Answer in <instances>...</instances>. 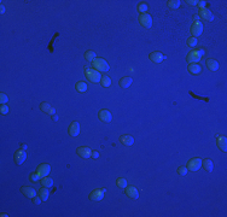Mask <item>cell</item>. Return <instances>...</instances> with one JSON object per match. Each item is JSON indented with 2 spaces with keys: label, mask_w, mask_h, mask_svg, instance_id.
<instances>
[{
  "label": "cell",
  "mask_w": 227,
  "mask_h": 217,
  "mask_svg": "<svg viewBox=\"0 0 227 217\" xmlns=\"http://www.w3.org/2000/svg\"><path fill=\"white\" fill-rule=\"evenodd\" d=\"M85 75L87 77V80H88L90 82H92V83L100 82V78H102L99 71H98V70H94V68H93V69H86V70H85Z\"/></svg>",
  "instance_id": "6da1fadb"
},
{
  "label": "cell",
  "mask_w": 227,
  "mask_h": 217,
  "mask_svg": "<svg viewBox=\"0 0 227 217\" xmlns=\"http://www.w3.org/2000/svg\"><path fill=\"white\" fill-rule=\"evenodd\" d=\"M204 55V50H194L191 51L190 53L187 54V62H190L191 64L192 63H197L198 60H201V58Z\"/></svg>",
  "instance_id": "7a4b0ae2"
},
{
  "label": "cell",
  "mask_w": 227,
  "mask_h": 217,
  "mask_svg": "<svg viewBox=\"0 0 227 217\" xmlns=\"http://www.w3.org/2000/svg\"><path fill=\"white\" fill-rule=\"evenodd\" d=\"M93 68L98 71H108L109 70V64L106 63V60H104L103 58H96L93 62Z\"/></svg>",
  "instance_id": "3957f363"
},
{
  "label": "cell",
  "mask_w": 227,
  "mask_h": 217,
  "mask_svg": "<svg viewBox=\"0 0 227 217\" xmlns=\"http://www.w3.org/2000/svg\"><path fill=\"white\" fill-rule=\"evenodd\" d=\"M106 193V189L105 188H97L94 191H92L91 194H90V199L92 202H99L104 198V195Z\"/></svg>",
  "instance_id": "277c9868"
},
{
  "label": "cell",
  "mask_w": 227,
  "mask_h": 217,
  "mask_svg": "<svg viewBox=\"0 0 227 217\" xmlns=\"http://www.w3.org/2000/svg\"><path fill=\"white\" fill-rule=\"evenodd\" d=\"M139 22H140V24H141V27H144V28H151L152 27V17L149 15V13H140V16H139Z\"/></svg>",
  "instance_id": "5b68a950"
},
{
  "label": "cell",
  "mask_w": 227,
  "mask_h": 217,
  "mask_svg": "<svg viewBox=\"0 0 227 217\" xmlns=\"http://www.w3.org/2000/svg\"><path fill=\"white\" fill-rule=\"evenodd\" d=\"M201 166H202V161L199 158H192L191 161H189V163H187V170H191V171L199 170Z\"/></svg>",
  "instance_id": "8992f818"
},
{
  "label": "cell",
  "mask_w": 227,
  "mask_h": 217,
  "mask_svg": "<svg viewBox=\"0 0 227 217\" xmlns=\"http://www.w3.org/2000/svg\"><path fill=\"white\" fill-rule=\"evenodd\" d=\"M191 33H192L193 38H197V36H201L202 33H203V24L201 22H194L191 27Z\"/></svg>",
  "instance_id": "52a82bcc"
},
{
  "label": "cell",
  "mask_w": 227,
  "mask_h": 217,
  "mask_svg": "<svg viewBox=\"0 0 227 217\" xmlns=\"http://www.w3.org/2000/svg\"><path fill=\"white\" fill-rule=\"evenodd\" d=\"M25 158H27V152L25 150H17V151L15 152V163L16 164H22L24 161H25Z\"/></svg>",
  "instance_id": "ba28073f"
},
{
  "label": "cell",
  "mask_w": 227,
  "mask_h": 217,
  "mask_svg": "<svg viewBox=\"0 0 227 217\" xmlns=\"http://www.w3.org/2000/svg\"><path fill=\"white\" fill-rule=\"evenodd\" d=\"M78 154L82 158H91L92 156V150L87 146H80L78 148Z\"/></svg>",
  "instance_id": "9c48e42d"
},
{
  "label": "cell",
  "mask_w": 227,
  "mask_h": 217,
  "mask_svg": "<svg viewBox=\"0 0 227 217\" xmlns=\"http://www.w3.org/2000/svg\"><path fill=\"white\" fill-rule=\"evenodd\" d=\"M216 144H217V146H219V148H220L221 151H224V152L227 151L226 136H224V135H217V136H216Z\"/></svg>",
  "instance_id": "30bf717a"
},
{
  "label": "cell",
  "mask_w": 227,
  "mask_h": 217,
  "mask_svg": "<svg viewBox=\"0 0 227 217\" xmlns=\"http://www.w3.org/2000/svg\"><path fill=\"white\" fill-rule=\"evenodd\" d=\"M50 171H51V168H50L48 164H41V165H39L38 169H36V173L39 174L41 177L47 176V175L50 174Z\"/></svg>",
  "instance_id": "8fae6325"
},
{
  "label": "cell",
  "mask_w": 227,
  "mask_h": 217,
  "mask_svg": "<svg viewBox=\"0 0 227 217\" xmlns=\"http://www.w3.org/2000/svg\"><path fill=\"white\" fill-rule=\"evenodd\" d=\"M68 131H69V135H71V136H78L80 134V124L78 122H73V123L69 126Z\"/></svg>",
  "instance_id": "7c38bea8"
},
{
  "label": "cell",
  "mask_w": 227,
  "mask_h": 217,
  "mask_svg": "<svg viewBox=\"0 0 227 217\" xmlns=\"http://www.w3.org/2000/svg\"><path fill=\"white\" fill-rule=\"evenodd\" d=\"M199 17H202L203 20H205V21H209L211 22L213 20H214V16H213V13L210 12V10H208V9H201V11H199V15H198Z\"/></svg>",
  "instance_id": "4fadbf2b"
},
{
  "label": "cell",
  "mask_w": 227,
  "mask_h": 217,
  "mask_svg": "<svg viewBox=\"0 0 227 217\" xmlns=\"http://www.w3.org/2000/svg\"><path fill=\"white\" fill-rule=\"evenodd\" d=\"M126 195H128L131 199H138L139 198V192H138L136 187L129 186V187H126Z\"/></svg>",
  "instance_id": "5bb4252c"
},
{
  "label": "cell",
  "mask_w": 227,
  "mask_h": 217,
  "mask_svg": "<svg viewBox=\"0 0 227 217\" xmlns=\"http://www.w3.org/2000/svg\"><path fill=\"white\" fill-rule=\"evenodd\" d=\"M149 58L154 63H161V62H163V59H166V57L162 53H159V52H152L149 55Z\"/></svg>",
  "instance_id": "9a60e30c"
},
{
  "label": "cell",
  "mask_w": 227,
  "mask_h": 217,
  "mask_svg": "<svg viewBox=\"0 0 227 217\" xmlns=\"http://www.w3.org/2000/svg\"><path fill=\"white\" fill-rule=\"evenodd\" d=\"M40 110L45 113H48V115H55L56 112V108H53L48 103H41L40 104Z\"/></svg>",
  "instance_id": "2e32d148"
},
{
  "label": "cell",
  "mask_w": 227,
  "mask_h": 217,
  "mask_svg": "<svg viewBox=\"0 0 227 217\" xmlns=\"http://www.w3.org/2000/svg\"><path fill=\"white\" fill-rule=\"evenodd\" d=\"M21 191H22V193L27 198H30V199H33L35 195H36V191H35L34 188H32V187H25L24 186V187L21 188Z\"/></svg>",
  "instance_id": "e0dca14e"
},
{
  "label": "cell",
  "mask_w": 227,
  "mask_h": 217,
  "mask_svg": "<svg viewBox=\"0 0 227 217\" xmlns=\"http://www.w3.org/2000/svg\"><path fill=\"white\" fill-rule=\"evenodd\" d=\"M120 142L125 146H132L133 142H134V139L131 135H121L120 136Z\"/></svg>",
  "instance_id": "ac0fdd59"
},
{
  "label": "cell",
  "mask_w": 227,
  "mask_h": 217,
  "mask_svg": "<svg viewBox=\"0 0 227 217\" xmlns=\"http://www.w3.org/2000/svg\"><path fill=\"white\" fill-rule=\"evenodd\" d=\"M187 70H189V73H190V74L198 75V74H201V71H202V66H199L197 63H192V64L189 65Z\"/></svg>",
  "instance_id": "d6986e66"
},
{
  "label": "cell",
  "mask_w": 227,
  "mask_h": 217,
  "mask_svg": "<svg viewBox=\"0 0 227 217\" xmlns=\"http://www.w3.org/2000/svg\"><path fill=\"white\" fill-rule=\"evenodd\" d=\"M98 116H99V119L102 122H110L111 121V113L108 110H100Z\"/></svg>",
  "instance_id": "ffe728a7"
},
{
  "label": "cell",
  "mask_w": 227,
  "mask_h": 217,
  "mask_svg": "<svg viewBox=\"0 0 227 217\" xmlns=\"http://www.w3.org/2000/svg\"><path fill=\"white\" fill-rule=\"evenodd\" d=\"M205 64H207V68L209 69V70H211V71H216L217 69H219V63L214 60V59H207V62H205Z\"/></svg>",
  "instance_id": "44dd1931"
},
{
  "label": "cell",
  "mask_w": 227,
  "mask_h": 217,
  "mask_svg": "<svg viewBox=\"0 0 227 217\" xmlns=\"http://www.w3.org/2000/svg\"><path fill=\"white\" fill-rule=\"evenodd\" d=\"M132 82H133V78L127 76V77H122L120 80L118 85H120V87H122V88H128V87L132 85Z\"/></svg>",
  "instance_id": "7402d4cb"
},
{
  "label": "cell",
  "mask_w": 227,
  "mask_h": 217,
  "mask_svg": "<svg viewBox=\"0 0 227 217\" xmlns=\"http://www.w3.org/2000/svg\"><path fill=\"white\" fill-rule=\"evenodd\" d=\"M202 166H203V169H204L205 171H208V173H211L213 171V162L210 159L202 161Z\"/></svg>",
  "instance_id": "603a6c76"
},
{
  "label": "cell",
  "mask_w": 227,
  "mask_h": 217,
  "mask_svg": "<svg viewBox=\"0 0 227 217\" xmlns=\"http://www.w3.org/2000/svg\"><path fill=\"white\" fill-rule=\"evenodd\" d=\"M41 184L44 186V187H52L53 186V181H52V179L51 177H48V176H45V177H42L41 179Z\"/></svg>",
  "instance_id": "cb8c5ba5"
},
{
  "label": "cell",
  "mask_w": 227,
  "mask_h": 217,
  "mask_svg": "<svg viewBox=\"0 0 227 217\" xmlns=\"http://www.w3.org/2000/svg\"><path fill=\"white\" fill-rule=\"evenodd\" d=\"M38 194H39V197H40L42 200H47L50 193H48V191H47V187H42V188L39 191V193H38Z\"/></svg>",
  "instance_id": "d4e9b609"
},
{
  "label": "cell",
  "mask_w": 227,
  "mask_h": 217,
  "mask_svg": "<svg viewBox=\"0 0 227 217\" xmlns=\"http://www.w3.org/2000/svg\"><path fill=\"white\" fill-rule=\"evenodd\" d=\"M75 88L78 89V92L83 93V92H86V91H87V85H86L85 82H78V83H76V86H75Z\"/></svg>",
  "instance_id": "484cf974"
},
{
  "label": "cell",
  "mask_w": 227,
  "mask_h": 217,
  "mask_svg": "<svg viewBox=\"0 0 227 217\" xmlns=\"http://www.w3.org/2000/svg\"><path fill=\"white\" fill-rule=\"evenodd\" d=\"M167 5H168L169 9H178L180 6V1L179 0H169L167 2Z\"/></svg>",
  "instance_id": "4316f807"
},
{
  "label": "cell",
  "mask_w": 227,
  "mask_h": 217,
  "mask_svg": "<svg viewBox=\"0 0 227 217\" xmlns=\"http://www.w3.org/2000/svg\"><path fill=\"white\" fill-rule=\"evenodd\" d=\"M100 83H102L103 87H109L111 85V80H110L109 76H103L100 78Z\"/></svg>",
  "instance_id": "83f0119b"
},
{
  "label": "cell",
  "mask_w": 227,
  "mask_h": 217,
  "mask_svg": "<svg viewBox=\"0 0 227 217\" xmlns=\"http://www.w3.org/2000/svg\"><path fill=\"white\" fill-rule=\"evenodd\" d=\"M85 58H86V60H88V62H93L97 57H96V53H94L93 51H87V52L85 53Z\"/></svg>",
  "instance_id": "f1b7e54d"
},
{
  "label": "cell",
  "mask_w": 227,
  "mask_h": 217,
  "mask_svg": "<svg viewBox=\"0 0 227 217\" xmlns=\"http://www.w3.org/2000/svg\"><path fill=\"white\" fill-rule=\"evenodd\" d=\"M138 11H139L140 13H145V12L148 11V5L144 4V2H140V4L138 5Z\"/></svg>",
  "instance_id": "f546056e"
},
{
  "label": "cell",
  "mask_w": 227,
  "mask_h": 217,
  "mask_svg": "<svg viewBox=\"0 0 227 217\" xmlns=\"http://www.w3.org/2000/svg\"><path fill=\"white\" fill-rule=\"evenodd\" d=\"M117 186L120 188H126L127 187V181H126L123 177H120V179H117Z\"/></svg>",
  "instance_id": "4dcf8cb0"
},
{
  "label": "cell",
  "mask_w": 227,
  "mask_h": 217,
  "mask_svg": "<svg viewBox=\"0 0 227 217\" xmlns=\"http://www.w3.org/2000/svg\"><path fill=\"white\" fill-rule=\"evenodd\" d=\"M197 45V39L196 38H189V40H187V46L189 47H194Z\"/></svg>",
  "instance_id": "1f68e13d"
},
{
  "label": "cell",
  "mask_w": 227,
  "mask_h": 217,
  "mask_svg": "<svg viewBox=\"0 0 227 217\" xmlns=\"http://www.w3.org/2000/svg\"><path fill=\"white\" fill-rule=\"evenodd\" d=\"M41 179H42V177H41L38 173L30 175V181H32V182H36V181H39V180H41Z\"/></svg>",
  "instance_id": "d6a6232c"
},
{
  "label": "cell",
  "mask_w": 227,
  "mask_h": 217,
  "mask_svg": "<svg viewBox=\"0 0 227 217\" xmlns=\"http://www.w3.org/2000/svg\"><path fill=\"white\" fill-rule=\"evenodd\" d=\"M0 112H1L2 115H7V113H9V106L2 104V105L0 106Z\"/></svg>",
  "instance_id": "836d02e7"
},
{
  "label": "cell",
  "mask_w": 227,
  "mask_h": 217,
  "mask_svg": "<svg viewBox=\"0 0 227 217\" xmlns=\"http://www.w3.org/2000/svg\"><path fill=\"white\" fill-rule=\"evenodd\" d=\"M178 174H180L181 176H185V175L187 174V168H186V166H180V168L178 169Z\"/></svg>",
  "instance_id": "e575fe53"
},
{
  "label": "cell",
  "mask_w": 227,
  "mask_h": 217,
  "mask_svg": "<svg viewBox=\"0 0 227 217\" xmlns=\"http://www.w3.org/2000/svg\"><path fill=\"white\" fill-rule=\"evenodd\" d=\"M7 100H9V98H7L6 94H4V93H1V94H0V101H1V104L7 103Z\"/></svg>",
  "instance_id": "d590c367"
},
{
  "label": "cell",
  "mask_w": 227,
  "mask_h": 217,
  "mask_svg": "<svg viewBox=\"0 0 227 217\" xmlns=\"http://www.w3.org/2000/svg\"><path fill=\"white\" fill-rule=\"evenodd\" d=\"M41 200H42V199H41V198H40V197H39V195H35L34 198H33V203H34L35 205H39V204H40V202H41Z\"/></svg>",
  "instance_id": "8d00e7d4"
},
{
  "label": "cell",
  "mask_w": 227,
  "mask_h": 217,
  "mask_svg": "<svg viewBox=\"0 0 227 217\" xmlns=\"http://www.w3.org/2000/svg\"><path fill=\"white\" fill-rule=\"evenodd\" d=\"M92 158H94V159H97V158H99V153L98 151H92Z\"/></svg>",
  "instance_id": "74e56055"
},
{
  "label": "cell",
  "mask_w": 227,
  "mask_h": 217,
  "mask_svg": "<svg viewBox=\"0 0 227 217\" xmlns=\"http://www.w3.org/2000/svg\"><path fill=\"white\" fill-rule=\"evenodd\" d=\"M186 2H187L189 5H192V6H194V5H197V4H198V1H197V0H187Z\"/></svg>",
  "instance_id": "f35d334b"
},
{
  "label": "cell",
  "mask_w": 227,
  "mask_h": 217,
  "mask_svg": "<svg viewBox=\"0 0 227 217\" xmlns=\"http://www.w3.org/2000/svg\"><path fill=\"white\" fill-rule=\"evenodd\" d=\"M205 5H207V2H205L204 0H202V1H198V6H199L201 9H204Z\"/></svg>",
  "instance_id": "ab89813d"
},
{
  "label": "cell",
  "mask_w": 227,
  "mask_h": 217,
  "mask_svg": "<svg viewBox=\"0 0 227 217\" xmlns=\"http://www.w3.org/2000/svg\"><path fill=\"white\" fill-rule=\"evenodd\" d=\"M199 18H201V17H199L198 15H194V16H193V20H194V22H199Z\"/></svg>",
  "instance_id": "60d3db41"
},
{
  "label": "cell",
  "mask_w": 227,
  "mask_h": 217,
  "mask_svg": "<svg viewBox=\"0 0 227 217\" xmlns=\"http://www.w3.org/2000/svg\"><path fill=\"white\" fill-rule=\"evenodd\" d=\"M0 10H1V13H4V12H5V7H4V5H1V6H0Z\"/></svg>",
  "instance_id": "b9f144b4"
},
{
  "label": "cell",
  "mask_w": 227,
  "mask_h": 217,
  "mask_svg": "<svg viewBox=\"0 0 227 217\" xmlns=\"http://www.w3.org/2000/svg\"><path fill=\"white\" fill-rule=\"evenodd\" d=\"M52 118H53V121H58V116H57V115H53V116H52Z\"/></svg>",
  "instance_id": "7bdbcfd3"
},
{
  "label": "cell",
  "mask_w": 227,
  "mask_h": 217,
  "mask_svg": "<svg viewBox=\"0 0 227 217\" xmlns=\"http://www.w3.org/2000/svg\"><path fill=\"white\" fill-rule=\"evenodd\" d=\"M22 148L23 150H27V145H22Z\"/></svg>",
  "instance_id": "ee69618b"
}]
</instances>
